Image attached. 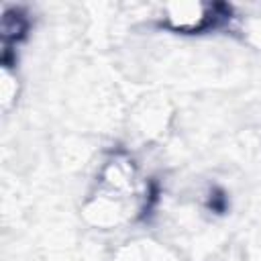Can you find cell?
<instances>
[{
  "label": "cell",
  "instance_id": "cell-1",
  "mask_svg": "<svg viewBox=\"0 0 261 261\" xmlns=\"http://www.w3.org/2000/svg\"><path fill=\"white\" fill-rule=\"evenodd\" d=\"M230 18V6L226 4H204V2H181L169 4L165 10L163 24L177 33H204L220 27Z\"/></svg>",
  "mask_w": 261,
  "mask_h": 261
},
{
  "label": "cell",
  "instance_id": "cell-2",
  "mask_svg": "<svg viewBox=\"0 0 261 261\" xmlns=\"http://www.w3.org/2000/svg\"><path fill=\"white\" fill-rule=\"evenodd\" d=\"M27 29H29V22H27V18H24L18 10H16L14 14H8V12H6L4 22H2L4 43L8 45V41H18V39H22L24 33H27Z\"/></svg>",
  "mask_w": 261,
  "mask_h": 261
}]
</instances>
